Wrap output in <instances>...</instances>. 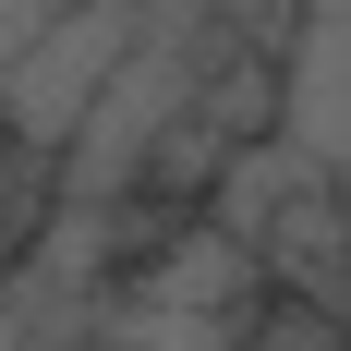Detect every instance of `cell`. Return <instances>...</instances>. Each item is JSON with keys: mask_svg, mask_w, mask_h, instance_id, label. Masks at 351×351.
Masks as SVG:
<instances>
[{"mask_svg": "<svg viewBox=\"0 0 351 351\" xmlns=\"http://www.w3.org/2000/svg\"><path fill=\"white\" fill-rule=\"evenodd\" d=\"M61 12H73V0H0V73L25 61V49H36L49 25H61Z\"/></svg>", "mask_w": 351, "mask_h": 351, "instance_id": "5b68a950", "label": "cell"}, {"mask_svg": "<svg viewBox=\"0 0 351 351\" xmlns=\"http://www.w3.org/2000/svg\"><path fill=\"white\" fill-rule=\"evenodd\" d=\"M0 158H12V145H0Z\"/></svg>", "mask_w": 351, "mask_h": 351, "instance_id": "ba28073f", "label": "cell"}, {"mask_svg": "<svg viewBox=\"0 0 351 351\" xmlns=\"http://www.w3.org/2000/svg\"><path fill=\"white\" fill-rule=\"evenodd\" d=\"M134 291L158 303V315H254V291H267V267H254L230 230H206V218H182L170 243L134 267Z\"/></svg>", "mask_w": 351, "mask_h": 351, "instance_id": "7a4b0ae2", "label": "cell"}, {"mask_svg": "<svg viewBox=\"0 0 351 351\" xmlns=\"http://www.w3.org/2000/svg\"><path fill=\"white\" fill-rule=\"evenodd\" d=\"M85 351H134V339H85Z\"/></svg>", "mask_w": 351, "mask_h": 351, "instance_id": "52a82bcc", "label": "cell"}, {"mask_svg": "<svg viewBox=\"0 0 351 351\" xmlns=\"http://www.w3.org/2000/svg\"><path fill=\"white\" fill-rule=\"evenodd\" d=\"M243 351H339V315H327V303H279Z\"/></svg>", "mask_w": 351, "mask_h": 351, "instance_id": "277c9868", "label": "cell"}, {"mask_svg": "<svg viewBox=\"0 0 351 351\" xmlns=\"http://www.w3.org/2000/svg\"><path fill=\"white\" fill-rule=\"evenodd\" d=\"M12 243H25V218H12V206H0V267H12Z\"/></svg>", "mask_w": 351, "mask_h": 351, "instance_id": "8992f818", "label": "cell"}, {"mask_svg": "<svg viewBox=\"0 0 351 351\" xmlns=\"http://www.w3.org/2000/svg\"><path fill=\"white\" fill-rule=\"evenodd\" d=\"M206 12H218V36H230V49H254V61L303 25V0H206Z\"/></svg>", "mask_w": 351, "mask_h": 351, "instance_id": "3957f363", "label": "cell"}, {"mask_svg": "<svg viewBox=\"0 0 351 351\" xmlns=\"http://www.w3.org/2000/svg\"><path fill=\"white\" fill-rule=\"evenodd\" d=\"M134 0H73L61 25L36 36L25 61L0 73V145H25V158H61L73 145V121L97 109V85L121 73V49H134Z\"/></svg>", "mask_w": 351, "mask_h": 351, "instance_id": "6da1fadb", "label": "cell"}]
</instances>
